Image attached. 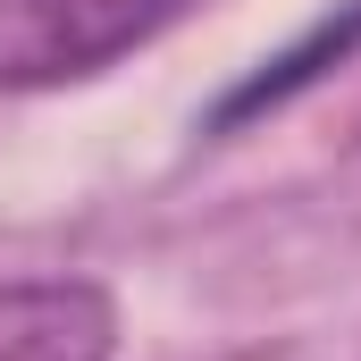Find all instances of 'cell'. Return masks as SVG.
Listing matches in <instances>:
<instances>
[{"label":"cell","instance_id":"7a4b0ae2","mask_svg":"<svg viewBox=\"0 0 361 361\" xmlns=\"http://www.w3.org/2000/svg\"><path fill=\"white\" fill-rule=\"evenodd\" d=\"M0 361H118V302L92 277L0 286Z\"/></svg>","mask_w":361,"mask_h":361},{"label":"cell","instance_id":"6da1fadb","mask_svg":"<svg viewBox=\"0 0 361 361\" xmlns=\"http://www.w3.org/2000/svg\"><path fill=\"white\" fill-rule=\"evenodd\" d=\"M202 0H0V92H68L152 51Z\"/></svg>","mask_w":361,"mask_h":361},{"label":"cell","instance_id":"3957f363","mask_svg":"<svg viewBox=\"0 0 361 361\" xmlns=\"http://www.w3.org/2000/svg\"><path fill=\"white\" fill-rule=\"evenodd\" d=\"M353 51H361V0H336V8H319V17L294 34L277 59H261L235 92H219V101H210V126L227 135V126H244V118H261V109H286L294 92H311L319 76H336Z\"/></svg>","mask_w":361,"mask_h":361}]
</instances>
